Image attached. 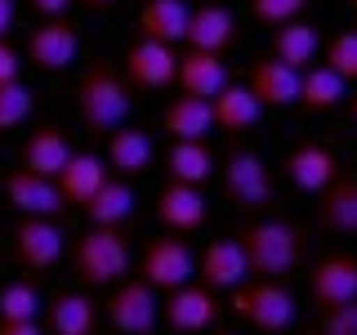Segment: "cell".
Wrapping results in <instances>:
<instances>
[{"label":"cell","instance_id":"obj_1","mask_svg":"<svg viewBox=\"0 0 357 335\" xmlns=\"http://www.w3.org/2000/svg\"><path fill=\"white\" fill-rule=\"evenodd\" d=\"M241 251H245V264H250L255 277H277L295 273V264L304 260V232L295 228L290 219H259L250 228H241Z\"/></svg>","mask_w":357,"mask_h":335},{"label":"cell","instance_id":"obj_2","mask_svg":"<svg viewBox=\"0 0 357 335\" xmlns=\"http://www.w3.org/2000/svg\"><path fill=\"white\" fill-rule=\"evenodd\" d=\"M76 117H81L85 130H94V134L121 130L126 117H130V85L121 81L107 63L85 67L81 85H76Z\"/></svg>","mask_w":357,"mask_h":335},{"label":"cell","instance_id":"obj_3","mask_svg":"<svg viewBox=\"0 0 357 335\" xmlns=\"http://www.w3.org/2000/svg\"><path fill=\"white\" fill-rule=\"evenodd\" d=\"M72 264L85 286H116L130 273V246L121 228H89L72 246Z\"/></svg>","mask_w":357,"mask_h":335},{"label":"cell","instance_id":"obj_4","mask_svg":"<svg viewBox=\"0 0 357 335\" xmlns=\"http://www.w3.org/2000/svg\"><path fill=\"white\" fill-rule=\"evenodd\" d=\"M197 277V255L188 251V241H178L174 232L170 237H156L143 251L139 264V282H148L152 290H178Z\"/></svg>","mask_w":357,"mask_h":335},{"label":"cell","instance_id":"obj_5","mask_svg":"<svg viewBox=\"0 0 357 335\" xmlns=\"http://www.w3.org/2000/svg\"><path fill=\"white\" fill-rule=\"evenodd\" d=\"M237 313L250 322V327L277 335V331H286L290 322H295V295H290L282 282L259 277V282H250V286H237Z\"/></svg>","mask_w":357,"mask_h":335},{"label":"cell","instance_id":"obj_6","mask_svg":"<svg viewBox=\"0 0 357 335\" xmlns=\"http://www.w3.org/2000/svg\"><path fill=\"white\" fill-rule=\"evenodd\" d=\"M107 322L121 335H152L161 322V299L148 282H116L107 295Z\"/></svg>","mask_w":357,"mask_h":335},{"label":"cell","instance_id":"obj_7","mask_svg":"<svg viewBox=\"0 0 357 335\" xmlns=\"http://www.w3.org/2000/svg\"><path fill=\"white\" fill-rule=\"evenodd\" d=\"M219 174H223V193L245 210H259L273 201V174H268L259 152H232Z\"/></svg>","mask_w":357,"mask_h":335},{"label":"cell","instance_id":"obj_8","mask_svg":"<svg viewBox=\"0 0 357 335\" xmlns=\"http://www.w3.org/2000/svg\"><path fill=\"white\" fill-rule=\"evenodd\" d=\"M5 197H9V206H14L22 219H59L63 210H67L59 184H54V179L31 174V170H22V165L5 174Z\"/></svg>","mask_w":357,"mask_h":335},{"label":"cell","instance_id":"obj_9","mask_svg":"<svg viewBox=\"0 0 357 335\" xmlns=\"http://www.w3.org/2000/svg\"><path fill=\"white\" fill-rule=\"evenodd\" d=\"M215 318H219V304H215V290H210V286L188 282V286H178V290H165L161 322L174 335H197V331H206Z\"/></svg>","mask_w":357,"mask_h":335},{"label":"cell","instance_id":"obj_10","mask_svg":"<svg viewBox=\"0 0 357 335\" xmlns=\"http://www.w3.org/2000/svg\"><path fill=\"white\" fill-rule=\"evenodd\" d=\"M76 54H81V31L63 18H45L27 36V59L40 72H63V67L76 63Z\"/></svg>","mask_w":357,"mask_h":335},{"label":"cell","instance_id":"obj_11","mask_svg":"<svg viewBox=\"0 0 357 335\" xmlns=\"http://www.w3.org/2000/svg\"><path fill=\"white\" fill-rule=\"evenodd\" d=\"M14 260L27 273H45L63 260V228L59 219H22L14 232Z\"/></svg>","mask_w":357,"mask_h":335},{"label":"cell","instance_id":"obj_12","mask_svg":"<svg viewBox=\"0 0 357 335\" xmlns=\"http://www.w3.org/2000/svg\"><path fill=\"white\" fill-rule=\"evenodd\" d=\"M174 67H178L174 45L139 36L126 50V76H130V85H139V89H165L174 81Z\"/></svg>","mask_w":357,"mask_h":335},{"label":"cell","instance_id":"obj_13","mask_svg":"<svg viewBox=\"0 0 357 335\" xmlns=\"http://www.w3.org/2000/svg\"><path fill=\"white\" fill-rule=\"evenodd\" d=\"M197 273H201V282H206L210 290H237L245 282V273H250L241 241L237 237L206 241V251H201V260H197Z\"/></svg>","mask_w":357,"mask_h":335},{"label":"cell","instance_id":"obj_14","mask_svg":"<svg viewBox=\"0 0 357 335\" xmlns=\"http://www.w3.org/2000/svg\"><path fill=\"white\" fill-rule=\"evenodd\" d=\"M308 290L321 308L353 304L357 299V260L353 255H326V260H317V268L308 277Z\"/></svg>","mask_w":357,"mask_h":335},{"label":"cell","instance_id":"obj_15","mask_svg":"<svg viewBox=\"0 0 357 335\" xmlns=\"http://www.w3.org/2000/svg\"><path fill=\"white\" fill-rule=\"evenodd\" d=\"M183 40H188V50L223 54L232 40H237V18H232V9H223V5H197L192 14H188Z\"/></svg>","mask_w":357,"mask_h":335},{"label":"cell","instance_id":"obj_16","mask_svg":"<svg viewBox=\"0 0 357 335\" xmlns=\"http://www.w3.org/2000/svg\"><path fill=\"white\" fill-rule=\"evenodd\" d=\"M245 89L259 98V107H295L299 103V72L268 54V59L250 67V85Z\"/></svg>","mask_w":357,"mask_h":335},{"label":"cell","instance_id":"obj_17","mask_svg":"<svg viewBox=\"0 0 357 335\" xmlns=\"http://www.w3.org/2000/svg\"><path fill=\"white\" fill-rule=\"evenodd\" d=\"M286 174H290V184H295L299 193L317 197V193H326L335 179H340V161H335V152L321 148V143H304V148L290 152Z\"/></svg>","mask_w":357,"mask_h":335},{"label":"cell","instance_id":"obj_18","mask_svg":"<svg viewBox=\"0 0 357 335\" xmlns=\"http://www.w3.org/2000/svg\"><path fill=\"white\" fill-rule=\"evenodd\" d=\"M174 81L183 94L192 98H215L223 85H228V63H223V54H201V50H188L183 59L174 67Z\"/></svg>","mask_w":357,"mask_h":335},{"label":"cell","instance_id":"obj_19","mask_svg":"<svg viewBox=\"0 0 357 335\" xmlns=\"http://www.w3.org/2000/svg\"><path fill=\"white\" fill-rule=\"evenodd\" d=\"M156 219L165 223L170 232H192L206 223V197H201V188H188V184H165L161 193H156Z\"/></svg>","mask_w":357,"mask_h":335},{"label":"cell","instance_id":"obj_20","mask_svg":"<svg viewBox=\"0 0 357 335\" xmlns=\"http://www.w3.org/2000/svg\"><path fill=\"white\" fill-rule=\"evenodd\" d=\"M103 179H107V170H103V161H98L94 152H72L54 184H59V193H63L67 206H81L85 210V201L103 188Z\"/></svg>","mask_w":357,"mask_h":335},{"label":"cell","instance_id":"obj_21","mask_svg":"<svg viewBox=\"0 0 357 335\" xmlns=\"http://www.w3.org/2000/svg\"><path fill=\"white\" fill-rule=\"evenodd\" d=\"M67 156H72V148H67L63 130H54V126H40L22 139V170H31L40 179H59Z\"/></svg>","mask_w":357,"mask_h":335},{"label":"cell","instance_id":"obj_22","mask_svg":"<svg viewBox=\"0 0 357 335\" xmlns=\"http://www.w3.org/2000/svg\"><path fill=\"white\" fill-rule=\"evenodd\" d=\"M210 170H215V156H210L206 139H170V152H165V174L174 184L201 188L210 184Z\"/></svg>","mask_w":357,"mask_h":335},{"label":"cell","instance_id":"obj_23","mask_svg":"<svg viewBox=\"0 0 357 335\" xmlns=\"http://www.w3.org/2000/svg\"><path fill=\"white\" fill-rule=\"evenodd\" d=\"M161 130L170 134V139H206V134L215 130V112H210L206 98L178 94L161 112Z\"/></svg>","mask_w":357,"mask_h":335},{"label":"cell","instance_id":"obj_24","mask_svg":"<svg viewBox=\"0 0 357 335\" xmlns=\"http://www.w3.org/2000/svg\"><path fill=\"white\" fill-rule=\"evenodd\" d=\"M317 219L321 228L340 232V237H357V179H335L326 193H317Z\"/></svg>","mask_w":357,"mask_h":335},{"label":"cell","instance_id":"obj_25","mask_svg":"<svg viewBox=\"0 0 357 335\" xmlns=\"http://www.w3.org/2000/svg\"><path fill=\"white\" fill-rule=\"evenodd\" d=\"M107 165L116 170L121 179L130 174H143L152 165V139L143 134L139 126H121L107 134Z\"/></svg>","mask_w":357,"mask_h":335},{"label":"cell","instance_id":"obj_26","mask_svg":"<svg viewBox=\"0 0 357 335\" xmlns=\"http://www.w3.org/2000/svg\"><path fill=\"white\" fill-rule=\"evenodd\" d=\"M210 112H215V126L219 130H228V134H245L255 126V121H259V98L250 94V89L245 85H223L215 98H210Z\"/></svg>","mask_w":357,"mask_h":335},{"label":"cell","instance_id":"obj_27","mask_svg":"<svg viewBox=\"0 0 357 335\" xmlns=\"http://www.w3.org/2000/svg\"><path fill=\"white\" fill-rule=\"evenodd\" d=\"M188 14H192V9H188L183 0H148V5L139 9V36L174 45V40H183V31H188Z\"/></svg>","mask_w":357,"mask_h":335},{"label":"cell","instance_id":"obj_28","mask_svg":"<svg viewBox=\"0 0 357 335\" xmlns=\"http://www.w3.org/2000/svg\"><path fill=\"white\" fill-rule=\"evenodd\" d=\"M273 59L295 67V72H304V67H312V59H317V27L304 18L295 22H282V27L273 31Z\"/></svg>","mask_w":357,"mask_h":335},{"label":"cell","instance_id":"obj_29","mask_svg":"<svg viewBox=\"0 0 357 335\" xmlns=\"http://www.w3.org/2000/svg\"><path fill=\"white\" fill-rule=\"evenodd\" d=\"M130 210H134V188L126 179H103V188L85 201V215L94 228H121L130 219Z\"/></svg>","mask_w":357,"mask_h":335},{"label":"cell","instance_id":"obj_30","mask_svg":"<svg viewBox=\"0 0 357 335\" xmlns=\"http://www.w3.org/2000/svg\"><path fill=\"white\" fill-rule=\"evenodd\" d=\"M94 322H98V308L81 290H63L50 304V331L54 335H94Z\"/></svg>","mask_w":357,"mask_h":335},{"label":"cell","instance_id":"obj_31","mask_svg":"<svg viewBox=\"0 0 357 335\" xmlns=\"http://www.w3.org/2000/svg\"><path fill=\"white\" fill-rule=\"evenodd\" d=\"M344 89H349V81L335 76L326 63L299 72V103H304L308 112H335L344 103Z\"/></svg>","mask_w":357,"mask_h":335},{"label":"cell","instance_id":"obj_32","mask_svg":"<svg viewBox=\"0 0 357 335\" xmlns=\"http://www.w3.org/2000/svg\"><path fill=\"white\" fill-rule=\"evenodd\" d=\"M36 313H45V304L31 282H9L0 290V322H36Z\"/></svg>","mask_w":357,"mask_h":335},{"label":"cell","instance_id":"obj_33","mask_svg":"<svg viewBox=\"0 0 357 335\" xmlns=\"http://www.w3.org/2000/svg\"><path fill=\"white\" fill-rule=\"evenodd\" d=\"M31 117V89L22 81L0 85V130H18Z\"/></svg>","mask_w":357,"mask_h":335},{"label":"cell","instance_id":"obj_34","mask_svg":"<svg viewBox=\"0 0 357 335\" xmlns=\"http://www.w3.org/2000/svg\"><path fill=\"white\" fill-rule=\"evenodd\" d=\"M326 67L344 81H357V31H340L326 45Z\"/></svg>","mask_w":357,"mask_h":335},{"label":"cell","instance_id":"obj_35","mask_svg":"<svg viewBox=\"0 0 357 335\" xmlns=\"http://www.w3.org/2000/svg\"><path fill=\"white\" fill-rule=\"evenodd\" d=\"M308 0H250L255 18L268 22V27H282V22H295L299 14H304Z\"/></svg>","mask_w":357,"mask_h":335},{"label":"cell","instance_id":"obj_36","mask_svg":"<svg viewBox=\"0 0 357 335\" xmlns=\"http://www.w3.org/2000/svg\"><path fill=\"white\" fill-rule=\"evenodd\" d=\"M317 335H357V299L353 304H340V308H326Z\"/></svg>","mask_w":357,"mask_h":335},{"label":"cell","instance_id":"obj_37","mask_svg":"<svg viewBox=\"0 0 357 335\" xmlns=\"http://www.w3.org/2000/svg\"><path fill=\"white\" fill-rule=\"evenodd\" d=\"M18 72H22V63H18V54H14V45H9V40H0V85H9V81H18Z\"/></svg>","mask_w":357,"mask_h":335},{"label":"cell","instance_id":"obj_38","mask_svg":"<svg viewBox=\"0 0 357 335\" xmlns=\"http://www.w3.org/2000/svg\"><path fill=\"white\" fill-rule=\"evenodd\" d=\"M36 14H45V18H63L67 14V5H76V0H27Z\"/></svg>","mask_w":357,"mask_h":335},{"label":"cell","instance_id":"obj_39","mask_svg":"<svg viewBox=\"0 0 357 335\" xmlns=\"http://www.w3.org/2000/svg\"><path fill=\"white\" fill-rule=\"evenodd\" d=\"M0 335H45L40 322H0Z\"/></svg>","mask_w":357,"mask_h":335},{"label":"cell","instance_id":"obj_40","mask_svg":"<svg viewBox=\"0 0 357 335\" xmlns=\"http://www.w3.org/2000/svg\"><path fill=\"white\" fill-rule=\"evenodd\" d=\"M9 27H14V0H0V40L9 36Z\"/></svg>","mask_w":357,"mask_h":335},{"label":"cell","instance_id":"obj_41","mask_svg":"<svg viewBox=\"0 0 357 335\" xmlns=\"http://www.w3.org/2000/svg\"><path fill=\"white\" fill-rule=\"evenodd\" d=\"M76 5H85V9H94V14H103V9H116L121 0H76Z\"/></svg>","mask_w":357,"mask_h":335},{"label":"cell","instance_id":"obj_42","mask_svg":"<svg viewBox=\"0 0 357 335\" xmlns=\"http://www.w3.org/2000/svg\"><path fill=\"white\" fill-rule=\"evenodd\" d=\"M349 112H353V126H357V94H353V103H349Z\"/></svg>","mask_w":357,"mask_h":335},{"label":"cell","instance_id":"obj_43","mask_svg":"<svg viewBox=\"0 0 357 335\" xmlns=\"http://www.w3.org/2000/svg\"><path fill=\"white\" fill-rule=\"evenodd\" d=\"M219 335H237V331H219Z\"/></svg>","mask_w":357,"mask_h":335},{"label":"cell","instance_id":"obj_44","mask_svg":"<svg viewBox=\"0 0 357 335\" xmlns=\"http://www.w3.org/2000/svg\"><path fill=\"white\" fill-rule=\"evenodd\" d=\"M349 5H353V9H357V0H349Z\"/></svg>","mask_w":357,"mask_h":335}]
</instances>
